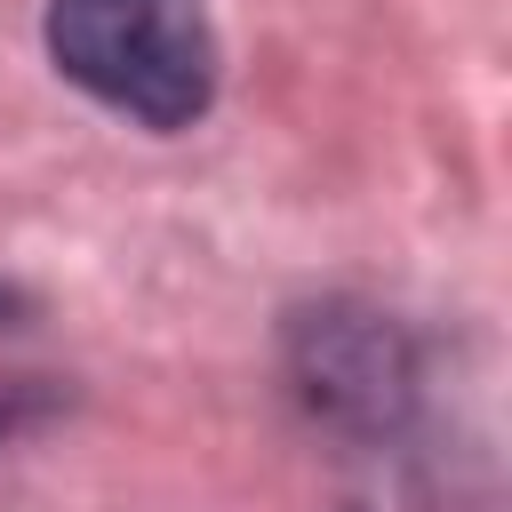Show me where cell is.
Masks as SVG:
<instances>
[{"instance_id": "7a4b0ae2", "label": "cell", "mask_w": 512, "mask_h": 512, "mask_svg": "<svg viewBox=\"0 0 512 512\" xmlns=\"http://www.w3.org/2000/svg\"><path fill=\"white\" fill-rule=\"evenodd\" d=\"M288 376L304 392L312 416L344 424V432H392L416 400V360L408 336L384 312L360 304H312L288 328Z\"/></svg>"}, {"instance_id": "3957f363", "label": "cell", "mask_w": 512, "mask_h": 512, "mask_svg": "<svg viewBox=\"0 0 512 512\" xmlns=\"http://www.w3.org/2000/svg\"><path fill=\"white\" fill-rule=\"evenodd\" d=\"M48 408V392H32V384H0V432H16V424H32Z\"/></svg>"}, {"instance_id": "277c9868", "label": "cell", "mask_w": 512, "mask_h": 512, "mask_svg": "<svg viewBox=\"0 0 512 512\" xmlns=\"http://www.w3.org/2000/svg\"><path fill=\"white\" fill-rule=\"evenodd\" d=\"M0 312H16V296H8V288H0Z\"/></svg>"}, {"instance_id": "6da1fadb", "label": "cell", "mask_w": 512, "mask_h": 512, "mask_svg": "<svg viewBox=\"0 0 512 512\" xmlns=\"http://www.w3.org/2000/svg\"><path fill=\"white\" fill-rule=\"evenodd\" d=\"M48 56L72 88L144 128H192L216 96L200 0H48Z\"/></svg>"}]
</instances>
